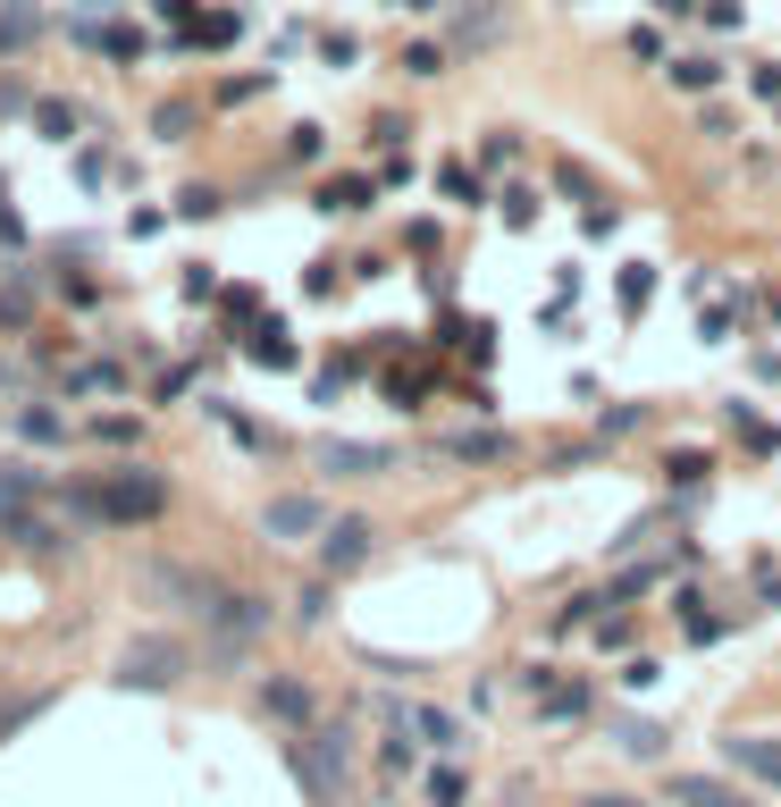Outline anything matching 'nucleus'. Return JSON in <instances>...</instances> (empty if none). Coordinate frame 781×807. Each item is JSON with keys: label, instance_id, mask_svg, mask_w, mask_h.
<instances>
[{"label": "nucleus", "instance_id": "obj_1", "mask_svg": "<svg viewBox=\"0 0 781 807\" xmlns=\"http://www.w3.org/2000/svg\"><path fill=\"white\" fill-rule=\"evenodd\" d=\"M0 530L18 538V547H34V556H51V547H68V530H59L51 514H34V497H9V505H0Z\"/></svg>", "mask_w": 781, "mask_h": 807}, {"label": "nucleus", "instance_id": "obj_2", "mask_svg": "<svg viewBox=\"0 0 781 807\" xmlns=\"http://www.w3.org/2000/svg\"><path fill=\"white\" fill-rule=\"evenodd\" d=\"M261 530L269 538H311V530H328V514H320V497H269Z\"/></svg>", "mask_w": 781, "mask_h": 807}, {"label": "nucleus", "instance_id": "obj_3", "mask_svg": "<svg viewBox=\"0 0 781 807\" xmlns=\"http://www.w3.org/2000/svg\"><path fill=\"white\" fill-rule=\"evenodd\" d=\"M387 446H362V438H328L320 446V471H337V480H370V471H387Z\"/></svg>", "mask_w": 781, "mask_h": 807}, {"label": "nucleus", "instance_id": "obj_4", "mask_svg": "<svg viewBox=\"0 0 781 807\" xmlns=\"http://www.w3.org/2000/svg\"><path fill=\"white\" fill-rule=\"evenodd\" d=\"M362 556H370V521H328L320 530V564L328 572H353Z\"/></svg>", "mask_w": 781, "mask_h": 807}, {"label": "nucleus", "instance_id": "obj_5", "mask_svg": "<svg viewBox=\"0 0 781 807\" xmlns=\"http://www.w3.org/2000/svg\"><path fill=\"white\" fill-rule=\"evenodd\" d=\"M395 724H412L429 749H454V740H462V724H454L445 707H395Z\"/></svg>", "mask_w": 781, "mask_h": 807}, {"label": "nucleus", "instance_id": "obj_6", "mask_svg": "<svg viewBox=\"0 0 781 807\" xmlns=\"http://www.w3.org/2000/svg\"><path fill=\"white\" fill-rule=\"evenodd\" d=\"M252 362H261V370H294V337H287V328H278V320H261V328H252Z\"/></svg>", "mask_w": 781, "mask_h": 807}, {"label": "nucleus", "instance_id": "obj_7", "mask_svg": "<svg viewBox=\"0 0 781 807\" xmlns=\"http://www.w3.org/2000/svg\"><path fill=\"white\" fill-rule=\"evenodd\" d=\"M672 799H681V807H748L731 783H705V774H681V783H672Z\"/></svg>", "mask_w": 781, "mask_h": 807}, {"label": "nucleus", "instance_id": "obj_8", "mask_svg": "<svg viewBox=\"0 0 781 807\" xmlns=\"http://www.w3.org/2000/svg\"><path fill=\"white\" fill-rule=\"evenodd\" d=\"M177 648H160V639H143V648H127V681H169Z\"/></svg>", "mask_w": 781, "mask_h": 807}, {"label": "nucleus", "instance_id": "obj_9", "mask_svg": "<svg viewBox=\"0 0 781 807\" xmlns=\"http://www.w3.org/2000/svg\"><path fill=\"white\" fill-rule=\"evenodd\" d=\"M731 766L764 774V783H781V740H731Z\"/></svg>", "mask_w": 781, "mask_h": 807}, {"label": "nucleus", "instance_id": "obj_10", "mask_svg": "<svg viewBox=\"0 0 781 807\" xmlns=\"http://www.w3.org/2000/svg\"><path fill=\"white\" fill-rule=\"evenodd\" d=\"M18 429H26L34 446H68V421H59V412H42V404H26V412H18Z\"/></svg>", "mask_w": 781, "mask_h": 807}, {"label": "nucleus", "instance_id": "obj_11", "mask_svg": "<svg viewBox=\"0 0 781 807\" xmlns=\"http://www.w3.org/2000/svg\"><path fill=\"white\" fill-rule=\"evenodd\" d=\"M613 740H622L630 757H655V749H664V731H655V724H639V715H630V724H613Z\"/></svg>", "mask_w": 781, "mask_h": 807}, {"label": "nucleus", "instance_id": "obj_12", "mask_svg": "<svg viewBox=\"0 0 781 807\" xmlns=\"http://www.w3.org/2000/svg\"><path fill=\"white\" fill-rule=\"evenodd\" d=\"M261 707H278V715H294V724H303V715H311V690H294V681H269Z\"/></svg>", "mask_w": 781, "mask_h": 807}, {"label": "nucleus", "instance_id": "obj_13", "mask_svg": "<svg viewBox=\"0 0 781 807\" xmlns=\"http://www.w3.org/2000/svg\"><path fill=\"white\" fill-rule=\"evenodd\" d=\"M34 127L51 134V143H68V134H77V110H68V101H42V110H34Z\"/></svg>", "mask_w": 781, "mask_h": 807}, {"label": "nucleus", "instance_id": "obj_14", "mask_svg": "<svg viewBox=\"0 0 781 807\" xmlns=\"http://www.w3.org/2000/svg\"><path fill=\"white\" fill-rule=\"evenodd\" d=\"M362 202H370V186H362V177H337V186H328V202H320V211H362Z\"/></svg>", "mask_w": 781, "mask_h": 807}, {"label": "nucleus", "instance_id": "obj_15", "mask_svg": "<svg viewBox=\"0 0 781 807\" xmlns=\"http://www.w3.org/2000/svg\"><path fill=\"white\" fill-rule=\"evenodd\" d=\"M648 295H655V269H648V261H630V269H622V303L639 311V303H648Z\"/></svg>", "mask_w": 781, "mask_h": 807}, {"label": "nucleus", "instance_id": "obj_16", "mask_svg": "<svg viewBox=\"0 0 781 807\" xmlns=\"http://www.w3.org/2000/svg\"><path fill=\"white\" fill-rule=\"evenodd\" d=\"M672 77H681V84H689V93H705V84L723 77V68H714V59H681V68H672Z\"/></svg>", "mask_w": 781, "mask_h": 807}, {"label": "nucleus", "instance_id": "obj_17", "mask_svg": "<svg viewBox=\"0 0 781 807\" xmlns=\"http://www.w3.org/2000/svg\"><path fill=\"white\" fill-rule=\"evenodd\" d=\"M177 211H186V219H210V211H219V193H210V186H186V193H177Z\"/></svg>", "mask_w": 781, "mask_h": 807}, {"label": "nucleus", "instance_id": "obj_18", "mask_svg": "<svg viewBox=\"0 0 781 807\" xmlns=\"http://www.w3.org/2000/svg\"><path fill=\"white\" fill-rule=\"evenodd\" d=\"M445 455H462V462H479V455H504V438H445Z\"/></svg>", "mask_w": 781, "mask_h": 807}, {"label": "nucleus", "instance_id": "obj_19", "mask_svg": "<svg viewBox=\"0 0 781 807\" xmlns=\"http://www.w3.org/2000/svg\"><path fill=\"white\" fill-rule=\"evenodd\" d=\"M429 799H438V807H462V774H429Z\"/></svg>", "mask_w": 781, "mask_h": 807}, {"label": "nucleus", "instance_id": "obj_20", "mask_svg": "<svg viewBox=\"0 0 781 807\" xmlns=\"http://www.w3.org/2000/svg\"><path fill=\"white\" fill-rule=\"evenodd\" d=\"M597 807H630V799H597Z\"/></svg>", "mask_w": 781, "mask_h": 807}]
</instances>
